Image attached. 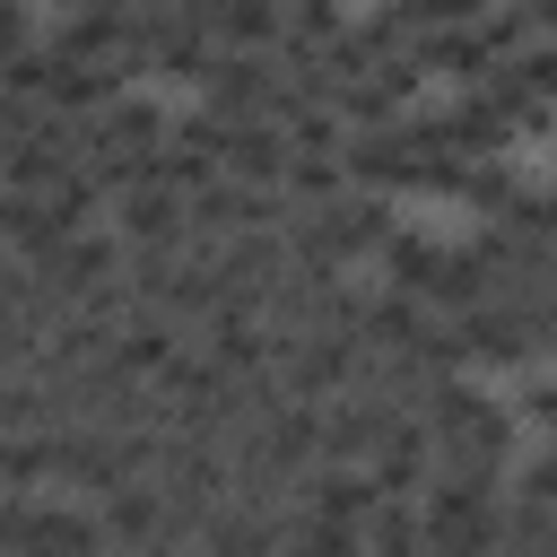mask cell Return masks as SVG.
I'll list each match as a JSON object with an SVG mask.
<instances>
[{
    "mask_svg": "<svg viewBox=\"0 0 557 557\" xmlns=\"http://www.w3.org/2000/svg\"><path fill=\"white\" fill-rule=\"evenodd\" d=\"M426 557H496L505 548V496L487 470H435L418 496Z\"/></svg>",
    "mask_w": 557,
    "mask_h": 557,
    "instance_id": "1",
    "label": "cell"
},
{
    "mask_svg": "<svg viewBox=\"0 0 557 557\" xmlns=\"http://www.w3.org/2000/svg\"><path fill=\"white\" fill-rule=\"evenodd\" d=\"M426 426H435V461L444 470H505V453H513V409L505 400H487L479 383H444L435 392V409H426Z\"/></svg>",
    "mask_w": 557,
    "mask_h": 557,
    "instance_id": "2",
    "label": "cell"
},
{
    "mask_svg": "<svg viewBox=\"0 0 557 557\" xmlns=\"http://www.w3.org/2000/svg\"><path fill=\"white\" fill-rule=\"evenodd\" d=\"M131 70H148V78H165V87H209V70H218V35L200 26V17H139V44H131Z\"/></svg>",
    "mask_w": 557,
    "mask_h": 557,
    "instance_id": "3",
    "label": "cell"
},
{
    "mask_svg": "<svg viewBox=\"0 0 557 557\" xmlns=\"http://www.w3.org/2000/svg\"><path fill=\"white\" fill-rule=\"evenodd\" d=\"M183 235H191V200L174 191V183H131V191H113V244L122 252H183Z\"/></svg>",
    "mask_w": 557,
    "mask_h": 557,
    "instance_id": "4",
    "label": "cell"
},
{
    "mask_svg": "<svg viewBox=\"0 0 557 557\" xmlns=\"http://www.w3.org/2000/svg\"><path fill=\"white\" fill-rule=\"evenodd\" d=\"M96 522H104V548L113 557H148V548H183L174 540V513H165V487L157 479H122L96 496Z\"/></svg>",
    "mask_w": 557,
    "mask_h": 557,
    "instance_id": "5",
    "label": "cell"
},
{
    "mask_svg": "<svg viewBox=\"0 0 557 557\" xmlns=\"http://www.w3.org/2000/svg\"><path fill=\"white\" fill-rule=\"evenodd\" d=\"M418 87H426L418 61H374V70H357V78H339L331 113H339L348 131H383V122H409V113H418Z\"/></svg>",
    "mask_w": 557,
    "mask_h": 557,
    "instance_id": "6",
    "label": "cell"
},
{
    "mask_svg": "<svg viewBox=\"0 0 557 557\" xmlns=\"http://www.w3.org/2000/svg\"><path fill=\"white\" fill-rule=\"evenodd\" d=\"M78 131H87V122L44 113L26 139H9V148H0V191H35V200H44L52 183H70V174H78Z\"/></svg>",
    "mask_w": 557,
    "mask_h": 557,
    "instance_id": "7",
    "label": "cell"
},
{
    "mask_svg": "<svg viewBox=\"0 0 557 557\" xmlns=\"http://www.w3.org/2000/svg\"><path fill=\"white\" fill-rule=\"evenodd\" d=\"M453 339H461V366H531V357H540V348H531V322H522L513 296H479V305H461V313H453Z\"/></svg>",
    "mask_w": 557,
    "mask_h": 557,
    "instance_id": "8",
    "label": "cell"
},
{
    "mask_svg": "<svg viewBox=\"0 0 557 557\" xmlns=\"http://www.w3.org/2000/svg\"><path fill=\"white\" fill-rule=\"evenodd\" d=\"M9 557H113L104 548V522L96 505H70V496H26V522H17V548Z\"/></svg>",
    "mask_w": 557,
    "mask_h": 557,
    "instance_id": "9",
    "label": "cell"
},
{
    "mask_svg": "<svg viewBox=\"0 0 557 557\" xmlns=\"http://www.w3.org/2000/svg\"><path fill=\"white\" fill-rule=\"evenodd\" d=\"M200 104L226 113V122H270V113H278V61H270V52H218Z\"/></svg>",
    "mask_w": 557,
    "mask_h": 557,
    "instance_id": "10",
    "label": "cell"
},
{
    "mask_svg": "<svg viewBox=\"0 0 557 557\" xmlns=\"http://www.w3.org/2000/svg\"><path fill=\"white\" fill-rule=\"evenodd\" d=\"M61 61H131V44H139V17L122 9V0H96V9H70V17H52V35H44Z\"/></svg>",
    "mask_w": 557,
    "mask_h": 557,
    "instance_id": "11",
    "label": "cell"
},
{
    "mask_svg": "<svg viewBox=\"0 0 557 557\" xmlns=\"http://www.w3.org/2000/svg\"><path fill=\"white\" fill-rule=\"evenodd\" d=\"M348 191H409V174H418V139H409V122H383V131H348Z\"/></svg>",
    "mask_w": 557,
    "mask_h": 557,
    "instance_id": "12",
    "label": "cell"
},
{
    "mask_svg": "<svg viewBox=\"0 0 557 557\" xmlns=\"http://www.w3.org/2000/svg\"><path fill=\"white\" fill-rule=\"evenodd\" d=\"M366 470H374V487H383V496H418V487L444 470V461H435V426L400 409V418L383 426V444H374V461H366Z\"/></svg>",
    "mask_w": 557,
    "mask_h": 557,
    "instance_id": "13",
    "label": "cell"
},
{
    "mask_svg": "<svg viewBox=\"0 0 557 557\" xmlns=\"http://www.w3.org/2000/svg\"><path fill=\"white\" fill-rule=\"evenodd\" d=\"M313 218H322V235H331L339 261H383V244L400 235V218L383 209V191H339V200L313 209Z\"/></svg>",
    "mask_w": 557,
    "mask_h": 557,
    "instance_id": "14",
    "label": "cell"
},
{
    "mask_svg": "<svg viewBox=\"0 0 557 557\" xmlns=\"http://www.w3.org/2000/svg\"><path fill=\"white\" fill-rule=\"evenodd\" d=\"M383 513V487H374V470H339V461H322L313 479H305V522H339V531H357L366 540V522Z\"/></svg>",
    "mask_w": 557,
    "mask_h": 557,
    "instance_id": "15",
    "label": "cell"
},
{
    "mask_svg": "<svg viewBox=\"0 0 557 557\" xmlns=\"http://www.w3.org/2000/svg\"><path fill=\"white\" fill-rule=\"evenodd\" d=\"M218 165H226L235 183H261V191H278V174H287V131H278V122H226V148H218Z\"/></svg>",
    "mask_w": 557,
    "mask_h": 557,
    "instance_id": "16",
    "label": "cell"
},
{
    "mask_svg": "<svg viewBox=\"0 0 557 557\" xmlns=\"http://www.w3.org/2000/svg\"><path fill=\"white\" fill-rule=\"evenodd\" d=\"M426 78H453V87H487V70H496V52L479 44V26H444V35H418V52H409Z\"/></svg>",
    "mask_w": 557,
    "mask_h": 557,
    "instance_id": "17",
    "label": "cell"
},
{
    "mask_svg": "<svg viewBox=\"0 0 557 557\" xmlns=\"http://www.w3.org/2000/svg\"><path fill=\"white\" fill-rule=\"evenodd\" d=\"M435 131L479 165V157H496L505 148V113L487 104V87H453V104H435Z\"/></svg>",
    "mask_w": 557,
    "mask_h": 557,
    "instance_id": "18",
    "label": "cell"
},
{
    "mask_svg": "<svg viewBox=\"0 0 557 557\" xmlns=\"http://www.w3.org/2000/svg\"><path fill=\"white\" fill-rule=\"evenodd\" d=\"M174 357H183V339H174V322H165V313H131V322L113 331V366H122L131 383H157Z\"/></svg>",
    "mask_w": 557,
    "mask_h": 557,
    "instance_id": "19",
    "label": "cell"
},
{
    "mask_svg": "<svg viewBox=\"0 0 557 557\" xmlns=\"http://www.w3.org/2000/svg\"><path fill=\"white\" fill-rule=\"evenodd\" d=\"M61 235H70V226L52 218V200H35V191H0V244H9L26 270H35V261H44Z\"/></svg>",
    "mask_w": 557,
    "mask_h": 557,
    "instance_id": "20",
    "label": "cell"
},
{
    "mask_svg": "<svg viewBox=\"0 0 557 557\" xmlns=\"http://www.w3.org/2000/svg\"><path fill=\"white\" fill-rule=\"evenodd\" d=\"M278 26H287V0H226L209 17L218 52H278Z\"/></svg>",
    "mask_w": 557,
    "mask_h": 557,
    "instance_id": "21",
    "label": "cell"
},
{
    "mask_svg": "<svg viewBox=\"0 0 557 557\" xmlns=\"http://www.w3.org/2000/svg\"><path fill=\"white\" fill-rule=\"evenodd\" d=\"M487 104L505 113V131H540V122L557 113V104H548V96H540L522 70H487Z\"/></svg>",
    "mask_w": 557,
    "mask_h": 557,
    "instance_id": "22",
    "label": "cell"
},
{
    "mask_svg": "<svg viewBox=\"0 0 557 557\" xmlns=\"http://www.w3.org/2000/svg\"><path fill=\"white\" fill-rule=\"evenodd\" d=\"M400 17H409V35H444V26H479L487 17V0H392Z\"/></svg>",
    "mask_w": 557,
    "mask_h": 557,
    "instance_id": "23",
    "label": "cell"
},
{
    "mask_svg": "<svg viewBox=\"0 0 557 557\" xmlns=\"http://www.w3.org/2000/svg\"><path fill=\"white\" fill-rule=\"evenodd\" d=\"M513 191H522V174H513L505 157H479V165H470V183H461V200H470V209H487V218H496Z\"/></svg>",
    "mask_w": 557,
    "mask_h": 557,
    "instance_id": "24",
    "label": "cell"
},
{
    "mask_svg": "<svg viewBox=\"0 0 557 557\" xmlns=\"http://www.w3.org/2000/svg\"><path fill=\"white\" fill-rule=\"evenodd\" d=\"M505 70H522V78H531V87H540V96L557 104V44H531V52H513Z\"/></svg>",
    "mask_w": 557,
    "mask_h": 557,
    "instance_id": "25",
    "label": "cell"
},
{
    "mask_svg": "<svg viewBox=\"0 0 557 557\" xmlns=\"http://www.w3.org/2000/svg\"><path fill=\"white\" fill-rule=\"evenodd\" d=\"M26 44H44V35H35V17H26V0H0V61H17Z\"/></svg>",
    "mask_w": 557,
    "mask_h": 557,
    "instance_id": "26",
    "label": "cell"
},
{
    "mask_svg": "<svg viewBox=\"0 0 557 557\" xmlns=\"http://www.w3.org/2000/svg\"><path fill=\"white\" fill-rule=\"evenodd\" d=\"M513 9L531 17V35H540V44H557V0H513Z\"/></svg>",
    "mask_w": 557,
    "mask_h": 557,
    "instance_id": "27",
    "label": "cell"
},
{
    "mask_svg": "<svg viewBox=\"0 0 557 557\" xmlns=\"http://www.w3.org/2000/svg\"><path fill=\"white\" fill-rule=\"evenodd\" d=\"M52 9H61V17H70V9H96V0H52Z\"/></svg>",
    "mask_w": 557,
    "mask_h": 557,
    "instance_id": "28",
    "label": "cell"
},
{
    "mask_svg": "<svg viewBox=\"0 0 557 557\" xmlns=\"http://www.w3.org/2000/svg\"><path fill=\"white\" fill-rule=\"evenodd\" d=\"M548 261H557V244H548Z\"/></svg>",
    "mask_w": 557,
    "mask_h": 557,
    "instance_id": "29",
    "label": "cell"
},
{
    "mask_svg": "<svg viewBox=\"0 0 557 557\" xmlns=\"http://www.w3.org/2000/svg\"><path fill=\"white\" fill-rule=\"evenodd\" d=\"M278 557H296V548H278Z\"/></svg>",
    "mask_w": 557,
    "mask_h": 557,
    "instance_id": "30",
    "label": "cell"
}]
</instances>
